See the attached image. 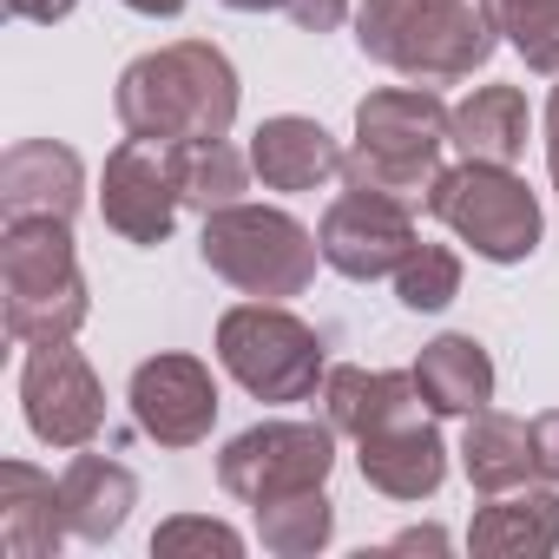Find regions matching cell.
I'll return each mask as SVG.
<instances>
[{"label":"cell","mask_w":559,"mask_h":559,"mask_svg":"<svg viewBox=\"0 0 559 559\" xmlns=\"http://www.w3.org/2000/svg\"><path fill=\"white\" fill-rule=\"evenodd\" d=\"M119 126L152 145L224 139L237 119V67L211 40H171L119 73Z\"/></svg>","instance_id":"6da1fadb"},{"label":"cell","mask_w":559,"mask_h":559,"mask_svg":"<svg viewBox=\"0 0 559 559\" xmlns=\"http://www.w3.org/2000/svg\"><path fill=\"white\" fill-rule=\"evenodd\" d=\"M356 47L415 86H454L493 60L500 34L474 0H362Z\"/></svg>","instance_id":"7a4b0ae2"},{"label":"cell","mask_w":559,"mask_h":559,"mask_svg":"<svg viewBox=\"0 0 559 559\" xmlns=\"http://www.w3.org/2000/svg\"><path fill=\"white\" fill-rule=\"evenodd\" d=\"M448 112L435 86H382L356 106V145L343 152V185L395 204H428L441 178V145H448Z\"/></svg>","instance_id":"3957f363"},{"label":"cell","mask_w":559,"mask_h":559,"mask_svg":"<svg viewBox=\"0 0 559 559\" xmlns=\"http://www.w3.org/2000/svg\"><path fill=\"white\" fill-rule=\"evenodd\" d=\"M0 304L14 343H73L93 297L73 250V217H8L0 230Z\"/></svg>","instance_id":"277c9868"},{"label":"cell","mask_w":559,"mask_h":559,"mask_svg":"<svg viewBox=\"0 0 559 559\" xmlns=\"http://www.w3.org/2000/svg\"><path fill=\"white\" fill-rule=\"evenodd\" d=\"M198 257H204L211 276H224L230 290L263 297V304H284V297H304V290L317 284L323 243H317V230H304L290 211L224 204V211L204 217Z\"/></svg>","instance_id":"5b68a950"},{"label":"cell","mask_w":559,"mask_h":559,"mask_svg":"<svg viewBox=\"0 0 559 559\" xmlns=\"http://www.w3.org/2000/svg\"><path fill=\"white\" fill-rule=\"evenodd\" d=\"M217 362L257 402H310L317 382L330 376L323 336L304 317H290L284 304H263V297L217 317Z\"/></svg>","instance_id":"8992f818"},{"label":"cell","mask_w":559,"mask_h":559,"mask_svg":"<svg viewBox=\"0 0 559 559\" xmlns=\"http://www.w3.org/2000/svg\"><path fill=\"white\" fill-rule=\"evenodd\" d=\"M428 211L487 263H526L546 230L526 178H513V165H480V158H461L454 171H441L428 191Z\"/></svg>","instance_id":"52a82bcc"},{"label":"cell","mask_w":559,"mask_h":559,"mask_svg":"<svg viewBox=\"0 0 559 559\" xmlns=\"http://www.w3.org/2000/svg\"><path fill=\"white\" fill-rule=\"evenodd\" d=\"M330 467H336V428L330 421H257L217 454L224 493H237L250 507L323 487Z\"/></svg>","instance_id":"ba28073f"},{"label":"cell","mask_w":559,"mask_h":559,"mask_svg":"<svg viewBox=\"0 0 559 559\" xmlns=\"http://www.w3.org/2000/svg\"><path fill=\"white\" fill-rule=\"evenodd\" d=\"M21 408H27L34 441H47V448H86L106 428V389L73 343H34L27 349Z\"/></svg>","instance_id":"9c48e42d"},{"label":"cell","mask_w":559,"mask_h":559,"mask_svg":"<svg viewBox=\"0 0 559 559\" xmlns=\"http://www.w3.org/2000/svg\"><path fill=\"white\" fill-rule=\"evenodd\" d=\"M178 211H185V198H178L165 145L126 132V145H112L106 171H99V217H106V230L126 237V243H139V250H152V243L171 237Z\"/></svg>","instance_id":"30bf717a"},{"label":"cell","mask_w":559,"mask_h":559,"mask_svg":"<svg viewBox=\"0 0 559 559\" xmlns=\"http://www.w3.org/2000/svg\"><path fill=\"white\" fill-rule=\"evenodd\" d=\"M317 243H323V263L343 270L349 284H382V276L402 270V257H408L421 237H415V211H408V204L349 191V198H336V204L323 211Z\"/></svg>","instance_id":"8fae6325"},{"label":"cell","mask_w":559,"mask_h":559,"mask_svg":"<svg viewBox=\"0 0 559 559\" xmlns=\"http://www.w3.org/2000/svg\"><path fill=\"white\" fill-rule=\"evenodd\" d=\"M132 421L158 448H198L217 421V382L198 356H152L132 369Z\"/></svg>","instance_id":"7c38bea8"},{"label":"cell","mask_w":559,"mask_h":559,"mask_svg":"<svg viewBox=\"0 0 559 559\" xmlns=\"http://www.w3.org/2000/svg\"><path fill=\"white\" fill-rule=\"evenodd\" d=\"M86 198V165L73 145L21 139L0 152V217H73Z\"/></svg>","instance_id":"4fadbf2b"},{"label":"cell","mask_w":559,"mask_h":559,"mask_svg":"<svg viewBox=\"0 0 559 559\" xmlns=\"http://www.w3.org/2000/svg\"><path fill=\"white\" fill-rule=\"evenodd\" d=\"M356 448H362V454H356L362 480H369L376 493H389V500H428V493L448 480V441L435 435L428 415L395 421V428H376V435H362Z\"/></svg>","instance_id":"5bb4252c"},{"label":"cell","mask_w":559,"mask_h":559,"mask_svg":"<svg viewBox=\"0 0 559 559\" xmlns=\"http://www.w3.org/2000/svg\"><path fill=\"white\" fill-rule=\"evenodd\" d=\"M67 500L60 480L34 461H0V552L8 559H53L67 546Z\"/></svg>","instance_id":"9a60e30c"},{"label":"cell","mask_w":559,"mask_h":559,"mask_svg":"<svg viewBox=\"0 0 559 559\" xmlns=\"http://www.w3.org/2000/svg\"><path fill=\"white\" fill-rule=\"evenodd\" d=\"M250 165L270 191H317V185L343 178V145L304 112H276L250 139Z\"/></svg>","instance_id":"2e32d148"},{"label":"cell","mask_w":559,"mask_h":559,"mask_svg":"<svg viewBox=\"0 0 559 559\" xmlns=\"http://www.w3.org/2000/svg\"><path fill=\"white\" fill-rule=\"evenodd\" d=\"M323 408H330V428L336 435H376V428H395V421H415L428 402H421V382H415V369L402 376V369H356V362H343V369H330L323 376Z\"/></svg>","instance_id":"e0dca14e"},{"label":"cell","mask_w":559,"mask_h":559,"mask_svg":"<svg viewBox=\"0 0 559 559\" xmlns=\"http://www.w3.org/2000/svg\"><path fill=\"white\" fill-rule=\"evenodd\" d=\"M467 546L480 559H546V552H559V493H546V487L487 493V507L467 526Z\"/></svg>","instance_id":"ac0fdd59"},{"label":"cell","mask_w":559,"mask_h":559,"mask_svg":"<svg viewBox=\"0 0 559 559\" xmlns=\"http://www.w3.org/2000/svg\"><path fill=\"white\" fill-rule=\"evenodd\" d=\"M60 500H67V526H73V539L106 546V539H119V526L132 520V507H139V480H132V467L112 461V454H73V467L60 474Z\"/></svg>","instance_id":"d6986e66"},{"label":"cell","mask_w":559,"mask_h":559,"mask_svg":"<svg viewBox=\"0 0 559 559\" xmlns=\"http://www.w3.org/2000/svg\"><path fill=\"white\" fill-rule=\"evenodd\" d=\"M526 93L520 86H474L454 112H448V145L461 158H480V165H520L526 158Z\"/></svg>","instance_id":"ffe728a7"},{"label":"cell","mask_w":559,"mask_h":559,"mask_svg":"<svg viewBox=\"0 0 559 559\" xmlns=\"http://www.w3.org/2000/svg\"><path fill=\"white\" fill-rule=\"evenodd\" d=\"M415 382L428 415H480L493 402V356L474 336H435L415 356Z\"/></svg>","instance_id":"44dd1931"},{"label":"cell","mask_w":559,"mask_h":559,"mask_svg":"<svg viewBox=\"0 0 559 559\" xmlns=\"http://www.w3.org/2000/svg\"><path fill=\"white\" fill-rule=\"evenodd\" d=\"M461 474L474 480V493H507V487H526V474H539V454H533V421L500 415V408L467 415V435H461Z\"/></svg>","instance_id":"7402d4cb"},{"label":"cell","mask_w":559,"mask_h":559,"mask_svg":"<svg viewBox=\"0 0 559 559\" xmlns=\"http://www.w3.org/2000/svg\"><path fill=\"white\" fill-rule=\"evenodd\" d=\"M165 158H171V178H178V198H185V211H224V204H243V191H250V158L237 152V145H224V139H185V145H165Z\"/></svg>","instance_id":"603a6c76"},{"label":"cell","mask_w":559,"mask_h":559,"mask_svg":"<svg viewBox=\"0 0 559 559\" xmlns=\"http://www.w3.org/2000/svg\"><path fill=\"white\" fill-rule=\"evenodd\" d=\"M336 533V507L323 487H304V493H284V500H263L257 507V539L276 552V559H310L323 552Z\"/></svg>","instance_id":"cb8c5ba5"},{"label":"cell","mask_w":559,"mask_h":559,"mask_svg":"<svg viewBox=\"0 0 559 559\" xmlns=\"http://www.w3.org/2000/svg\"><path fill=\"white\" fill-rule=\"evenodd\" d=\"M480 14L533 73L559 80V0H480Z\"/></svg>","instance_id":"d4e9b609"},{"label":"cell","mask_w":559,"mask_h":559,"mask_svg":"<svg viewBox=\"0 0 559 559\" xmlns=\"http://www.w3.org/2000/svg\"><path fill=\"white\" fill-rule=\"evenodd\" d=\"M461 297V257L448 243H415L395 270V304L415 310V317H435Z\"/></svg>","instance_id":"484cf974"},{"label":"cell","mask_w":559,"mask_h":559,"mask_svg":"<svg viewBox=\"0 0 559 559\" xmlns=\"http://www.w3.org/2000/svg\"><path fill=\"white\" fill-rule=\"evenodd\" d=\"M152 552L158 559H191V552H217V559H237L243 552V539H237V526H224V520H211V513H178V520H165L158 533H152Z\"/></svg>","instance_id":"4316f807"},{"label":"cell","mask_w":559,"mask_h":559,"mask_svg":"<svg viewBox=\"0 0 559 559\" xmlns=\"http://www.w3.org/2000/svg\"><path fill=\"white\" fill-rule=\"evenodd\" d=\"M284 14L304 27V34H336L349 21V0H284Z\"/></svg>","instance_id":"83f0119b"},{"label":"cell","mask_w":559,"mask_h":559,"mask_svg":"<svg viewBox=\"0 0 559 559\" xmlns=\"http://www.w3.org/2000/svg\"><path fill=\"white\" fill-rule=\"evenodd\" d=\"M533 454H539V474L559 487V408H546V415L533 421Z\"/></svg>","instance_id":"f1b7e54d"},{"label":"cell","mask_w":559,"mask_h":559,"mask_svg":"<svg viewBox=\"0 0 559 559\" xmlns=\"http://www.w3.org/2000/svg\"><path fill=\"white\" fill-rule=\"evenodd\" d=\"M0 8H8L14 21H34V27H53V21H67L80 0H0Z\"/></svg>","instance_id":"f546056e"},{"label":"cell","mask_w":559,"mask_h":559,"mask_svg":"<svg viewBox=\"0 0 559 559\" xmlns=\"http://www.w3.org/2000/svg\"><path fill=\"white\" fill-rule=\"evenodd\" d=\"M126 8H132V14H145V21H178L191 0H126Z\"/></svg>","instance_id":"4dcf8cb0"},{"label":"cell","mask_w":559,"mask_h":559,"mask_svg":"<svg viewBox=\"0 0 559 559\" xmlns=\"http://www.w3.org/2000/svg\"><path fill=\"white\" fill-rule=\"evenodd\" d=\"M395 546H428V552H441V546H448V533H441V526H421V533H402Z\"/></svg>","instance_id":"1f68e13d"},{"label":"cell","mask_w":559,"mask_h":559,"mask_svg":"<svg viewBox=\"0 0 559 559\" xmlns=\"http://www.w3.org/2000/svg\"><path fill=\"white\" fill-rule=\"evenodd\" d=\"M230 14H270V8H284V0H224Z\"/></svg>","instance_id":"d6a6232c"},{"label":"cell","mask_w":559,"mask_h":559,"mask_svg":"<svg viewBox=\"0 0 559 559\" xmlns=\"http://www.w3.org/2000/svg\"><path fill=\"white\" fill-rule=\"evenodd\" d=\"M546 145H559V86H552V99H546Z\"/></svg>","instance_id":"836d02e7"},{"label":"cell","mask_w":559,"mask_h":559,"mask_svg":"<svg viewBox=\"0 0 559 559\" xmlns=\"http://www.w3.org/2000/svg\"><path fill=\"white\" fill-rule=\"evenodd\" d=\"M546 171H552V185H559V145H546Z\"/></svg>","instance_id":"e575fe53"}]
</instances>
